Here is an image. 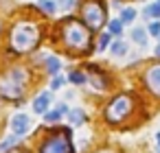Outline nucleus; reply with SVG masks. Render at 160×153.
<instances>
[{"instance_id":"nucleus-1","label":"nucleus","mask_w":160,"mask_h":153,"mask_svg":"<svg viewBox=\"0 0 160 153\" xmlns=\"http://www.w3.org/2000/svg\"><path fill=\"white\" fill-rule=\"evenodd\" d=\"M38 42H40V26L31 24V22L16 24L11 35H9V44L16 53H29V50L35 48Z\"/></svg>"},{"instance_id":"nucleus-2","label":"nucleus","mask_w":160,"mask_h":153,"mask_svg":"<svg viewBox=\"0 0 160 153\" xmlns=\"http://www.w3.org/2000/svg\"><path fill=\"white\" fill-rule=\"evenodd\" d=\"M27 83H29V72L24 68H13L0 79V96L9 101H18L24 94Z\"/></svg>"},{"instance_id":"nucleus-3","label":"nucleus","mask_w":160,"mask_h":153,"mask_svg":"<svg viewBox=\"0 0 160 153\" xmlns=\"http://www.w3.org/2000/svg\"><path fill=\"white\" fill-rule=\"evenodd\" d=\"M62 37L66 42V46L72 48V50H77V53H83L90 46V31H88V26L81 24V22H77V20H68L64 24Z\"/></svg>"},{"instance_id":"nucleus-4","label":"nucleus","mask_w":160,"mask_h":153,"mask_svg":"<svg viewBox=\"0 0 160 153\" xmlns=\"http://www.w3.org/2000/svg\"><path fill=\"white\" fill-rule=\"evenodd\" d=\"M70 151H72V144H70L68 129H62V131L48 136L40 146V153H70Z\"/></svg>"},{"instance_id":"nucleus-5","label":"nucleus","mask_w":160,"mask_h":153,"mask_svg":"<svg viewBox=\"0 0 160 153\" xmlns=\"http://www.w3.org/2000/svg\"><path fill=\"white\" fill-rule=\"evenodd\" d=\"M81 16H83V22H86L88 31H99L103 26V22H105V9L97 2V0H90V2L83 5Z\"/></svg>"},{"instance_id":"nucleus-6","label":"nucleus","mask_w":160,"mask_h":153,"mask_svg":"<svg viewBox=\"0 0 160 153\" xmlns=\"http://www.w3.org/2000/svg\"><path fill=\"white\" fill-rule=\"evenodd\" d=\"M132 107H134L132 96H129V94H121V96H116V98L110 103V107L105 109V118H108L110 122H118V120H123V118L132 112Z\"/></svg>"},{"instance_id":"nucleus-7","label":"nucleus","mask_w":160,"mask_h":153,"mask_svg":"<svg viewBox=\"0 0 160 153\" xmlns=\"http://www.w3.org/2000/svg\"><path fill=\"white\" fill-rule=\"evenodd\" d=\"M145 85L149 92H153L156 96H160V66H151L145 72Z\"/></svg>"},{"instance_id":"nucleus-8","label":"nucleus","mask_w":160,"mask_h":153,"mask_svg":"<svg viewBox=\"0 0 160 153\" xmlns=\"http://www.w3.org/2000/svg\"><path fill=\"white\" fill-rule=\"evenodd\" d=\"M11 129H13L16 136H24V133L31 129V120H29V116H27V114H16V116L11 118Z\"/></svg>"},{"instance_id":"nucleus-9","label":"nucleus","mask_w":160,"mask_h":153,"mask_svg":"<svg viewBox=\"0 0 160 153\" xmlns=\"http://www.w3.org/2000/svg\"><path fill=\"white\" fill-rule=\"evenodd\" d=\"M51 103H53L51 94H48V92H42V94H38L35 101H33V112H35V114H46L48 107H51Z\"/></svg>"},{"instance_id":"nucleus-10","label":"nucleus","mask_w":160,"mask_h":153,"mask_svg":"<svg viewBox=\"0 0 160 153\" xmlns=\"http://www.w3.org/2000/svg\"><path fill=\"white\" fill-rule=\"evenodd\" d=\"M88 79H90V83H92L97 90H103V88H105V74L99 72L97 66H88Z\"/></svg>"},{"instance_id":"nucleus-11","label":"nucleus","mask_w":160,"mask_h":153,"mask_svg":"<svg viewBox=\"0 0 160 153\" xmlns=\"http://www.w3.org/2000/svg\"><path fill=\"white\" fill-rule=\"evenodd\" d=\"M68 120H70V125H72V127H81V125L86 122V114H83L81 109H77V107H75V109H70V112H68Z\"/></svg>"},{"instance_id":"nucleus-12","label":"nucleus","mask_w":160,"mask_h":153,"mask_svg":"<svg viewBox=\"0 0 160 153\" xmlns=\"http://www.w3.org/2000/svg\"><path fill=\"white\" fill-rule=\"evenodd\" d=\"M142 18H151V20H160V2H156V5H149V7H145V11H142Z\"/></svg>"},{"instance_id":"nucleus-13","label":"nucleus","mask_w":160,"mask_h":153,"mask_svg":"<svg viewBox=\"0 0 160 153\" xmlns=\"http://www.w3.org/2000/svg\"><path fill=\"white\" fill-rule=\"evenodd\" d=\"M46 70L55 77V74H59V70H62V61L57 59V57H48L46 59Z\"/></svg>"},{"instance_id":"nucleus-14","label":"nucleus","mask_w":160,"mask_h":153,"mask_svg":"<svg viewBox=\"0 0 160 153\" xmlns=\"http://www.w3.org/2000/svg\"><path fill=\"white\" fill-rule=\"evenodd\" d=\"M38 7H40L44 13H48V16H53V13H55V9H57L55 0H38Z\"/></svg>"},{"instance_id":"nucleus-15","label":"nucleus","mask_w":160,"mask_h":153,"mask_svg":"<svg viewBox=\"0 0 160 153\" xmlns=\"http://www.w3.org/2000/svg\"><path fill=\"white\" fill-rule=\"evenodd\" d=\"M147 31H142V29H134L132 31V40L136 42V44H140V46H147Z\"/></svg>"},{"instance_id":"nucleus-16","label":"nucleus","mask_w":160,"mask_h":153,"mask_svg":"<svg viewBox=\"0 0 160 153\" xmlns=\"http://www.w3.org/2000/svg\"><path fill=\"white\" fill-rule=\"evenodd\" d=\"M134 20H136V11H134V9H123V11H121V24L127 26V24H132Z\"/></svg>"},{"instance_id":"nucleus-17","label":"nucleus","mask_w":160,"mask_h":153,"mask_svg":"<svg viewBox=\"0 0 160 153\" xmlns=\"http://www.w3.org/2000/svg\"><path fill=\"white\" fill-rule=\"evenodd\" d=\"M108 33L118 37V35L123 33V24H121V20H110V22H108Z\"/></svg>"},{"instance_id":"nucleus-18","label":"nucleus","mask_w":160,"mask_h":153,"mask_svg":"<svg viewBox=\"0 0 160 153\" xmlns=\"http://www.w3.org/2000/svg\"><path fill=\"white\" fill-rule=\"evenodd\" d=\"M112 55H114V57H123V55H127V44L121 42V40L114 42V44H112Z\"/></svg>"},{"instance_id":"nucleus-19","label":"nucleus","mask_w":160,"mask_h":153,"mask_svg":"<svg viewBox=\"0 0 160 153\" xmlns=\"http://www.w3.org/2000/svg\"><path fill=\"white\" fill-rule=\"evenodd\" d=\"M20 142V138L18 136H9V138H5L2 142H0V153H5V151H9L13 144H18Z\"/></svg>"},{"instance_id":"nucleus-20","label":"nucleus","mask_w":160,"mask_h":153,"mask_svg":"<svg viewBox=\"0 0 160 153\" xmlns=\"http://www.w3.org/2000/svg\"><path fill=\"white\" fill-rule=\"evenodd\" d=\"M110 44H112V35H110V33H101V37H99V46H97V50H99V53H103V50H105V48H108Z\"/></svg>"},{"instance_id":"nucleus-21","label":"nucleus","mask_w":160,"mask_h":153,"mask_svg":"<svg viewBox=\"0 0 160 153\" xmlns=\"http://www.w3.org/2000/svg\"><path fill=\"white\" fill-rule=\"evenodd\" d=\"M44 120H46L48 125H55V122H59V120H62V114H59L57 109H53V112H46V114H44Z\"/></svg>"},{"instance_id":"nucleus-22","label":"nucleus","mask_w":160,"mask_h":153,"mask_svg":"<svg viewBox=\"0 0 160 153\" xmlns=\"http://www.w3.org/2000/svg\"><path fill=\"white\" fill-rule=\"evenodd\" d=\"M147 33H149V35H153V37H160V20H153V22L149 24Z\"/></svg>"},{"instance_id":"nucleus-23","label":"nucleus","mask_w":160,"mask_h":153,"mask_svg":"<svg viewBox=\"0 0 160 153\" xmlns=\"http://www.w3.org/2000/svg\"><path fill=\"white\" fill-rule=\"evenodd\" d=\"M70 81L77 83V85H81V83L86 81V74H83V72H70Z\"/></svg>"},{"instance_id":"nucleus-24","label":"nucleus","mask_w":160,"mask_h":153,"mask_svg":"<svg viewBox=\"0 0 160 153\" xmlns=\"http://www.w3.org/2000/svg\"><path fill=\"white\" fill-rule=\"evenodd\" d=\"M55 5L59 7V9H64V11H68L72 5H75V0H55Z\"/></svg>"},{"instance_id":"nucleus-25","label":"nucleus","mask_w":160,"mask_h":153,"mask_svg":"<svg viewBox=\"0 0 160 153\" xmlns=\"http://www.w3.org/2000/svg\"><path fill=\"white\" fill-rule=\"evenodd\" d=\"M62 85H64V77L55 74V77H53V81H51V90H59Z\"/></svg>"},{"instance_id":"nucleus-26","label":"nucleus","mask_w":160,"mask_h":153,"mask_svg":"<svg viewBox=\"0 0 160 153\" xmlns=\"http://www.w3.org/2000/svg\"><path fill=\"white\" fill-rule=\"evenodd\" d=\"M156 146H158V153H160V133L156 136Z\"/></svg>"},{"instance_id":"nucleus-27","label":"nucleus","mask_w":160,"mask_h":153,"mask_svg":"<svg viewBox=\"0 0 160 153\" xmlns=\"http://www.w3.org/2000/svg\"><path fill=\"white\" fill-rule=\"evenodd\" d=\"M156 55L160 57V42H158V46H156Z\"/></svg>"},{"instance_id":"nucleus-28","label":"nucleus","mask_w":160,"mask_h":153,"mask_svg":"<svg viewBox=\"0 0 160 153\" xmlns=\"http://www.w3.org/2000/svg\"><path fill=\"white\" fill-rule=\"evenodd\" d=\"M158 2H160V0H158Z\"/></svg>"}]
</instances>
